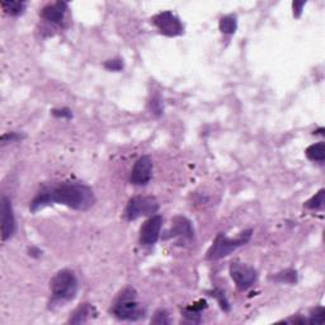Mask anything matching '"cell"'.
Listing matches in <instances>:
<instances>
[{
  "mask_svg": "<svg viewBox=\"0 0 325 325\" xmlns=\"http://www.w3.org/2000/svg\"><path fill=\"white\" fill-rule=\"evenodd\" d=\"M52 203L68 206L73 210L86 211L95 203V196L93 189L83 183L62 182L41 190L30 202L29 210L30 212H37Z\"/></svg>",
  "mask_w": 325,
  "mask_h": 325,
  "instance_id": "cell-1",
  "label": "cell"
},
{
  "mask_svg": "<svg viewBox=\"0 0 325 325\" xmlns=\"http://www.w3.org/2000/svg\"><path fill=\"white\" fill-rule=\"evenodd\" d=\"M251 233H253L251 230H245L239 234L235 239L228 238L222 233L218 234L215 238V240H213L212 245L207 250L206 259H208V261H218V259H222L225 256L230 255L233 251H235L240 246L245 245L250 240Z\"/></svg>",
  "mask_w": 325,
  "mask_h": 325,
  "instance_id": "cell-2",
  "label": "cell"
},
{
  "mask_svg": "<svg viewBox=\"0 0 325 325\" xmlns=\"http://www.w3.org/2000/svg\"><path fill=\"white\" fill-rule=\"evenodd\" d=\"M52 299L56 301H71L78 294V278L70 269H61L51 279Z\"/></svg>",
  "mask_w": 325,
  "mask_h": 325,
  "instance_id": "cell-3",
  "label": "cell"
},
{
  "mask_svg": "<svg viewBox=\"0 0 325 325\" xmlns=\"http://www.w3.org/2000/svg\"><path fill=\"white\" fill-rule=\"evenodd\" d=\"M112 312L121 320H139L145 316V310L140 307L135 289L126 288L119 294Z\"/></svg>",
  "mask_w": 325,
  "mask_h": 325,
  "instance_id": "cell-4",
  "label": "cell"
},
{
  "mask_svg": "<svg viewBox=\"0 0 325 325\" xmlns=\"http://www.w3.org/2000/svg\"><path fill=\"white\" fill-rule=\"evenodd\" d=\"M159 210V202L151 196H135L126 207L127 220L134 221L141 216H152Z\"/></svg>",
  "mask_w": 325,
  "mask_h": 325,
  "instance_id": "cell-5",
  "label": "cell"
},
{
  "mask_svg": "<svg viewBox=\"0 0 325 325\" xmlns=\"http://www.w3.org/2000/svg\"><path fill=\"white\" fill-rule=\"evenodd\" d=\"M230 276L233 281L235 282L236 288L239 291H245V289L250 288L258 278V273L253 267L245 263H240V262L231 263Z\"/></svg>",
  "mask_w": 325,
  "mask_h": 325,
  "instance_id": "cell-6",
  "label": "cell"
},
{
  "mask_svg": "<svg viewBox=\"0 0 325 325\" xmlns=\"http://www.w3.org/2000/svg\"><path fill=\"white\" fill-rule=\"evenodd\" d=\"M152 23L157 27V29L168 37H175L184 32L182 22L175 14H173L170 10L159 13V14L152 17Z\"/></svg>",
  "mask_w": 325,
  "mask_h": 325,
  "instance_id": "cell-7",
  "label": "cell"
},
{
  "mask_svg": "<svg viewBox=\"0 0 325 325\" xmlns=\"http://www.w3.org/2000/svg\"><path fill=\"white\" fill-rule=\"evenodd\" d=\"M152 178V161L150 156L144 155L135 161L129 175V182L134 185H146Z\"/></svg>",
  "mask_w": 325,
  "mask_h": 325,
  "instance_id": "cell-8",
  "label": "cell"
},
{
  "mask_svg": "<svg viewBox=\"0 0 325 325\" xmlns=\"http://www.w3.org/2000/svg\"><path fill=\"white\" fill-rule=\"evenodd\" d=\"M0 212H2V240L7 241L8 239H10L14 235L15 230H17L14 211H13L12 202H10V200L7 196L2 197Z\"/></svg>",
  "mask_w": 325,
  "mask_h": 325,
  "instance_id": "cell-9",
  "label": "cell"
},
{
  "mask_svg": "<svg viewBox=\"0 0 325 325\" xmlns=\"http://www.w3.org/2000/svg\"><path fill=\"white\" fill-rule=\"evenodd\" d=\"M162 226V217L160 215H152L142 223L140 229V243L142 245H154L160 236Z\"/></svg>",
  "mask_w": 325,
  "mask_h": 325,
  "instance_id": "cell-10",
  "label": "cell"
},
{
  "mask_svg": "<svg viewBox=\"0 0 325 325\" xmlns=\"http://www.w3.org/2000/svg\"><path fill=\"white\" fill-rule=\"evenodd\" d=\"M168 234H170L169 236H173V238H179L180 240H192L194 236V230L188 218L178 216L173 220L172 230Z\"/></svg>",
  "mask_w": 325,
  "mask_h": 325,
  "instance_id": "cell-11",
  "label": "cell"
},
{
  "mask_svg": "<svg viewBox=\"0 0 325 325\" xmlns=\"http://www.w3.org/2000/svg\"><path fill=\"white\" fill-rule=\"evenodd\" d=\"M68 10V4L65 2H56L52 4L46 5L42 9V18L52 24H60L63 20L65 13Z\"/></svg>",
  "mask_w": 325,
  "mask_h": 325,
  "instance_id": "cell-12",
  "label": "cell"
},
{
  "mask_svg": "<svg viewBox=\"0 0 325 325\" xmlns=\"http://www.w3.org/2000/svg\"><path fill=\"white\" fill-rule=\"evenodd\" d=\"M93 306H90L89 304H83L73 312V315H71L70 319H69V322H71V324H83V322H85L86 320H88V317L93 314Z\"/></svg>",
  "mask_w": 325,
  "mask_h": 325,
  "instance_id": "cell-13",
  "label": "cell"
},
{
  "mask_svg": "<svg viewBox=\"0 0 325 325\" xmlns=\"http://www.w3.org/2000/svg\"><path fill=\"white\" fill-rule=\"evenodd\" d=\"M206 307H207V302H206L205 300H200L197 304H193V306L185 307L183 314H184V316L187 317L189 321L198 322L200 321L201 311H202L203 309H206Z\"/></svg>",
  "mask_w": 325,
  "mask_h": 325,
  "instance_id": "cell-14",
  "label": "cell"
},
{
  "mask_svg": "<svg viewBox=\"0 0 325 325\" xmlns=\"http://www.w3.org/2000/svg\"><path fill=\"white\" fill-rule=\"evenodd\" d=\"M305 154L312 161L322 162L325 160V144L324 142H317V144L310 145Z\"/></svg>",
  "mask_w": 325,
  "mask_h": 325,
  "instance_id": "cell-15",
  "label": "cell"
},
{
  "mask_svg": "<svg viewBox=\"0 0 325 325\" xmlns=\"http://www.w3.org/2000/svg\"><path fill=\"white\" fill-rule=\"evenodd\" d=\"M218 28L223 35H233L238 28V20L234 15H225L218 22Z\"/></svg>",
  "mask_w": 325,
  "mask_h": 325,
  "instance_id": "cell-16",
  "label": "cell"
},
{
  "mask_svg": "<svg viewBox=\"0 0 325 325\" xmlns=\"http://www.w3.org/2000/svg\"><path fill=\"white\" fill-rule=\"evenodd\" d=\"M2 8L7 14L9 15H20L25 9L24 2H2Z\"/></svg>",
  "mask_w": 325,
  "mask_h": 325,
  "instance_id": "cell-17",
  "label": "cell"
},
{
  "mask_svg": "<svg viewBox=\"0 0 325 325\" xmlns=\"http://www.w3.org/2000/svg\"><path fill=\"white\" fill-rule=\"evenodd\" d=\"M324 189H320L316 194L312 196V197L305 203V206H306L307 208H310V210H321L322 206H324Z\"/></svg>",
  "mask_w": 325,
  "mask_h": 325,
  "instance_id": "cell-18",
  "label": "cell"
},
{
  "mask_svg": "<svg viewBox=\"0 0 325 325\" xmlns=\"http://www.w3.org/2000/svg\"><path fill=\"white\" fill-rule=\"evenodd\" d=\"M210 294H211V296L215 297V299L217 300L218 305H220V307L223 310V311H229V310H230V304H229L228 299H226L225 292H223L222 289L216 288V289H213V291H211Z\"/></svg>",
  "mask_w": 325,
  "mask_h": 325,
  "instance_id": "cell-19",
  "label": "cell"
},
{
  "mask_svg": "<svg viewBox=\"0 0 325 325\" xmlns=\"http://www.w3.org/2000/svg\"><path fill=\"white\" fill-rule=\"evenodd\" d=\"M324 320H325V310L324 307L319 306L316 307V309L312 310L307 322H310V324H322Z\"/></svg>",
  "mask_w": 325,
  "mask_h": 325,
  "instance_id": "cell-20",
  "label": "cell"
},
{
  "mask_svg": "<svg viewBox=\"0 0 325 325\" xmlns=\"http://www.w3.org/2000/svg\"><path fill=\"white\" fill-rule=\"evenodd\" d=\"M276 281L279 282H287V283H295L297 281V273L296 271H292V269H288V271H284L282 273H278L276 277H274Z\"/></svg>",
  "mask_w": 325,
  "mask_h": 325,
  "instance_id": "cell-21",
  "label": "cell"
},
{
  "mask_svg": "<svg viewBox=\"0 0 325 325\" xmlns=\"http://www.w3.org/2000/svg\"><path fill=\"white\" fill-rule=\"evenodd\" d=\"M151 322H154V324H169L170 320L165 310H157L155 312L154 319H151Z\"/></svg>",
  "mask_w": 325,
  "mask_h": 325,
  "instance_id": "cell-22",
  "label": "cell"
},
{
  "mask_svg": "<svg viewBox=\"0 0 325 325\" xmlns=\"http://www.w3.org/2000/svg\"><path fill=\"white\" fill-rule=\"evenodd\" d=\"M104 68L112 71H119L122 70V68H123V62H122V60H119V58H116V60H108L104 62Z\"/></svg>",
  "mask_w": 325,
  "mask_h": 325,
  "instance_id": "cell-23",
  "label": "cell"
},
{
  "mask_svg": "<svg viewBox=\"0 0 325 325\" xmlns=\"http://www.w3.org/2000/svg\"><path fill=\"white\" fill-rule=\"evenodd\" d=\"M20 139H22V136L18 135L17 132H8V134H4L2 136V142L3 144H7V142H14Z\"/></svg>",
  "mask_w": 325,
  "mask_h": 325,
  "instance_id": "cell-24",
  "label": "cell"
},
{
  "mask_svg": "<svg viewBox=\"0 0 325 325\" xmlns=\"http://www.w3.org/2000/svg\"><path fill=\"white\" fill-rule=\"evenodd\" d=\"M52 114L55 117H61V118H71L73 113L69 108H61V109H52Z\"/></svg>",
  "mask_w": 325,
  "mask_h": 325,
  "instance_id": "cell-25",
  "label": "cell"
},
{
  "mask_svg": "<svg viewBox=\"0 0 325 325\" xmlns=\"http://www.w3.org/2000/svg\"><path fill=\"white\" fill-rule=\"evenodd\" d=\"M306 2H294L292 3V8H294V17L299 18L302 13V8L305 7Z\"/></svg>",
  "mask_w": 325,
  "mask_h": 325,
  "instance_id": "cell-26",
  "label": "cell"
}]
</instances>
